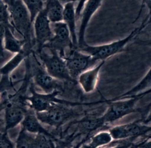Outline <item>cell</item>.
Segmentation results:
<instances>
[{
  "mask_svg": "<svg viewBox=\"0 0 151 148\" xmlns=\"http://www.w3.org/2000/svg\"><path fill=\"white\" fill-rule=\"evenodd\" d=\"M4 110V131L13 129L21 124L27 110L17 104H7Z\"/></svg>",
  "mask_w": 151,
  "mask_h": 148,
  "instance_id": "5bb4252c",
  "label": "cell"
},
{
  "mask_svg": "<svg viewBox=\"0 0 151 148\" xmlns=\"http://www.w3.org/2000/svg\"><path fill=\"white\" fill-rule=\"evenodd\" d=\"M29 90L31 96L26 97L25 100L29 102L30 108L33 110L35 112L45 111L55 103H60L69 106L81 104L80 103L73 102L58 99L57 96L61 92L58 90L48 93H40L35 91L33 83L30 85Z\"/></svg>",
  "mask_w": 151,
  "mask_h": 148,
  "instance_id": "ba28073f",
  "label": "cell"
},
{
  "mask_svg": "<svg viewBox=\"0 0 151 148\" xmlns=\"http://www.w3.org/2000/svg\"><path fill=\"white\" fill-rule=\"evenodd\" d=\"M34 36L37 45V51L40 50L53 36L51 23L43 9L39 12L33 23Z\"/></svg>",
  "mask_w": 151,
  "mask_h": 148,
  "instance_id": "8fae6325",
  "label": "cell"
},
{
  "mask_svg": "<svg viewBox=\"0 0 151 148\" xmlns=\"http://www.w3.org/2000/svg\"><path fill=\"white\" fill-rule=\"evenodd\" d=\"M6 105H7V103L6 102L3 101L0 103V117H1V112L4 109Z\"/></svg>",
  "mask_w": 151,
  "mask_h": 148,
  "instance_id": "836d02e7",
  "label": "cell"
},
{
  "mask_svg": "<svg viewBox=\"0 0 151 148\" xmlns=\"http://www.w3.org/2000/svg\"><path fill=\"white\" fill-rule=\"evenodd\" d=\"M46 70L51 76L66 82L75 83L77 81L70 75L64 59L59 52L52 49L43 47L37 51Z\"/></svg>",
  "mask_w": 151,
  "mask_h": 148,
  "instance_id": "7a4b0ae2",
  "label": "cell"
},
{
  "mask_svg": "<svg viewBox=\"0 0 151 148\" xmlns=\"http://www.w3.org/2000/svg\"><path fill=\"white\" fill-rule=\"evenodd\" d=\"M30 13L32 23L40 11L44 8L43 0H22Z\"/></svg>",
  "mask_w": 151,
  "mask_h": 148,
  "instance_id": "cb8c5ba5",
  "label": "cell"
},
{
  "mask_svg": "<svg viewBox=\"0 0 151 148\" xmlns=\"http://www.w3.org/2000/svg\"><path fill=\"white\" fill-rule=\"evenodd\" d=\"M69 50L63 58L66 63L70 75L75 81H77V78L81 73L94 67L100 62L77 49L73 48Z\"/></svg>",
  "mask_w": 151,
  "mask_h": 148,
  "instance_id": "52a82bcc",
  "label": "cell"
},
{
  "mask_svg": "<svg viewBox=\"0 0 151 148\" xmlns=\"http://www.w3.org/2000/svg\"><path fill=\"white\" fill-rule=\"evenodd\" d=\"M74 3H69L64 5L63 21L69 29L72 41L75 48L78 47L77 22Z\"/></svg>",
  "mask_w": 151,
  "mask_h": 148,
  "instance_id": "ac0fdd59",
  "label": "cell"
},
{
  "mask_svg": "<svg viewBox=\"0 0 151 148\" xmlns=\"http://www.w3.org/2000/svg\"><path fill=\"white\" fill-rule=\"evenodd\" d=\"M15 144L9 138L8 131H4L0 133V148H14Z\"/></svg>",
  "mask_w": 151,
  "mask_h": 148,
  "instance_id": "484cf974",
  "label": "cell"
},
{
  "mask_svg": "<svg viewBox=\"0 0 151 148\" xmlns=\"http://www.w3.org/2000/svg\"><path fill=\"white\" fill-rule=\"evenodd\" d=\"M44 9L51 23L63 21L64 5L59 0H46Z\"/></svg>",
  "mask_w": 151,
  "mask_h": 148,
  "instance_id": "ffe728a7",
  "label": "cell"
},
{
  "mask_svg": "<svg viewBox=\"0 0 151 148\" xmlns=\"http://www.w3.org/2000/svg\"><path fill=\"white\" fill-rule=\"evenodd\" d=\"M134 43L137 45L144 46H148L151 47V38L146 40H141L139 39H134Z\"/></svg>",
  "mask_w": 151,
  "mask_h": 148,
  "instance_id": "f1b7e54d",
  "label": "cell"
},
{
  "mask_svg": "<svg viewBox=\"0 0 151 148\" xmlns=\"http://www.w3.org/2000/svg\"><path fill=\"white\" fill-rule=\"evenodd\" d=\"M105 62V61H100L94 67L81 73L77 78V82L84 93H90L96 89L100 70Z\"/></svg>",
  "mask_w": 151,
  "mask_h": 148,
  "instance_id": "4fadbf2b",
  "label": "cell"
},
{
  "mask_svg": "<svg viewBox=\"0 0 151 148\" xmlns=\"http://www.w3.org/2000/svg\"><path fill=\"white\" fill-rule=\"evenodd\" d=\"M41 124L37 118L35 111L30 108L27 111L24 118L20 124L22 126V128L30 133L43 134L55 140L53 135L44 128Z\"/></svg>",
  "mask_w": 151,
  "mask_h": 148,
  "instance_id": "9a60e30c",
  "label": "cell"
},
{
  "mask_svg": "<svg viewBox=\"0 0 151 148\" xmlns=\"http://www.w3.org/2000/svg\"><path fill=\"white\" fill-rule=\"evenodd\" d=\"M32 47L33 45L31 43L26 42L22 50L16 54L9 61L0 68V74L1 77H9L11 73L32 53Z\"/></svg>",
  "mask_w": 151,
  "mask_h": 148,
  "instance_id": "e0dca14e",
  "label": "cell"
},
{
  "mask_svg": "<svg viewBox=\"0 0 151 148\" xmlns=\"http://www.w3.org/2000/svg\"><path fill=\"white\" fill-rule=\"evenodd\" d=\"M89 142L84 147L96 148L109 145L113 140L111 135L107 130H102L93 134L89 138Z\"/></svg>",
  "mask_w": 151,
  "mask_h": 148,
  "instance_id": "7402d4cb",
  "label": "cell"
},
{
  "mask_svg": "<svg viewBox=\"0 0 151 148\" xmlns=\"http://www.w3.org/2000/svg\"><path fill=\"white\" fill-rule=\"evenodd\" d=\"M35 134L21 128L15 143L16 148H34Z\"/></svg>",
  "mask_w": 151,
  "mask_h": 148,
  "instance_id": "603a6c76",
  "label": "cell"
},
{
  "mask_svg": "<svg viewBox=\"0 0 151 148\" xmlns=\"http://www.w3.org/2000/svg\"><path fill=\"white\" fill-rule=\"evenodd\" d=\"M108 131L114 140L128 139L133 142L137 138L150 137L151 125L144 124L140 119L110 127Z\"/></svg>",
  "mask_w": 151,
  "mask_h": 148,
  "instance_id": "8992f818",
  "label": "cell"
},
{
  "mask_svg": "<svg viewBox=\"0 0 151 148\" xmlns=\"http://www.w3.org/2000/svg\"><path fill=\"white\" fill-rule=\"evenodd\" d=\"M141 120L145 124L148 125V124H151V107L148 110L145 117H144Z\"/></svg>",
  "mask_w": 151,
  "mask_h": 148,
  "instance_id": "4dcf8cb0",
  "label": "cell"
},
{
  "mask_svg": "<svg viewBox=\"0 0 151 148\" xmlns=\"http://www.w3.org/2000/svg\"></svg>",
  "mask_w": 151,
  "mask_h": 148,
  "instance_id": "d590c367",
  "label": "cell"
},
{
  "mask_svg": "<svg viewBox=\"0 0 151 148\" xmlns=\"http://www.w3.org/2000/svg\"><path fill=\"white\" fill-rule=\"evenodd\" d=\"M151 89V67L145 77L130 90L112 100L127 99Z\"/></svg>",
  "mask_w": 151,
  "mask_h": 148,
  "instance_id": "44dd1931",
  "label": "cell"
},
{
  "mask_svg": "<svg viewBox=\"0 0 151 148\" xmlns=\"http://www.w3.org/2000/svg\"><path fill=\"white\" fill-rule=\"evenodd\" d=\"M11 24L17 32L27 42L35 43L32 38L33 24L30 13L22 0H15L8 6Z\"/></svg>",
  "mask_w": 151,
  "mask_h": 148,
  "instance_id": "3957f363",
  "label": "cell"
},
{
  "mask_svg": "<svg viewBox=\"0 0 151 148\" xmlns=\"http://www.w3.org/2000/svg\"><path fill=\"white\" fill-rule=\"evenodd\" d=\"M88 0H79L78 1L77 6L76 7V18L77 20L80 18V15L82 10Z\"/></svg>",
  "mask_w": 151,
  "mask_h": 148,
  "instance_id": "83f0119b",
  "label": "cell"
},
{
  "mask_svg": "<svg viewBox=\"0 0 151 148\" xmlns=\"http://www.w3.org/2000/svg\"><path fill=\"white\" fill-rule=\"evenodd\" d=\"M3 1H4V2L7 4L8 6L12 4L15 0H3Z\"/></svg>",
  "mask_w": 151,
  "mask_h": 148,
  "instance_id": "e575fe53",
  "label": "cell"
},
{
  "mask_svg": "<svg viewBox=\"0 0 151 148\" xmlns=\"http://www.w3.org/2000/svg\"><path fill=\"white\" fill-rule=\"evenodd\" d=\"M148 24H142L136 27L127 37L113 42L98 46H91L87 43L77 49L90 55L98 62L105 61L109 57L122 52L130 42L135 39Z\"/></svg>",
  "mask_w": 151,
  "mask_h": 148,
  "instance_id": "6da1fadb",
  "label": "cell"
},
{
  "mask_svg": "<svg viewBox=\"0 0 151 148\" xmlns=\"http://www.w3.org/2000/svg\"><path fill=\"white\" fill-rule=\"evenodd\" d=\"M32 54L34 62L32 65L30 63V69L35 85L46 93H52L55 90L61 92L64 88V81L57 79L49 74L42 64L39 63L33 51Z\"/></svg>",
  "mask_w": 151,
  "mask_h": 148,
  "instance_id": "9c48e42d",
  "label": "cell"
},
{
  "mask_svg": "<svg viewBox=\"0 0 151 148\" xmlns=\"http://www.w3.org/2000/svg\"><path fill=\"white\" fill-rule=\"evenodd\" d=\"M51 26L53 32V37L43 46V47L57 50L63 57L65 55L67 49L74 48L70 31L63 21L51 23Z\"/></svg>",
  "mask_w": 151,
  "mask_h": 148,
  "instance_id": "30bf717a",
  "label": "cell"
},
{
  "mask_svg": "<svg viewBox=\"0 0 151 148\" xmlns=\"http://www.w3.org/2000/svg\"><path fill=\"white\" fill-rule=\"evenodd\" d=\"M0 21L5 26L9 27L14 33V28L11 24L9 8L3 0H0Z\"/></svg>",
  "mask_w": 151,
  "mask_h": 148,
  "instance_id": "d4e9b609",
  "label": "cell"
},
{
  "mask_svg": "<svg viewBox=\"0 0 151 148\" xmlns=\"http://www.w3.org/2000/svg\"><path fill=\"white\" fill-rule=\"evenodd\" d=\"M63 4L65 5L66 4L69 3H75L76 2L78 1L79 0H59Z\"/></svg>",
  "mask_w": 151,
  "mask_h": 148,
  "instance_id": "d6a6232c",
  "label": "cell"
},
{
  "mask_svg": "<svg viewBox=\"0 0 151 148\" xmlns=\"http://www.w3.org/2000/svg\"><path fill=\"white\" fill-rule=\"evenodd\" d=\"M68 106L65 104L55 103L45 111L35 113L42 124L58 129L79 116L77 111Z\"/></svg>",
  "mask_w": 151,
  "mask_h": 148,
  "instance_id": "5b68a950",
  "label": "cell"
},
{
  "mask_svg": "<svg viewBox=\"0 0 151 148\" xmlns=\"http://www.w3.org/2000/svg\"><path fill=\"white\" fill-rule=\"evenodd\" d=\"M5 26L0 21V57H4V48L3 46Z\"/></svg>",
  "mask_w": 151,
  "mask_h": 148,
  "instance_id": "4316f807",
  "label": "cell"
},
{
  "mask_svg": "<svg viewBox=\"0 0 151 148\" xmlns=\"http://www.w3.org/2000/svg\"><path fill=\"white\" fill-rule=\"evenodd\" d=\"M142 93L127 99L110 101L109 106L103 115L105 123L108 125L124 117L136 112H142L137 108V103L144 96Z\"/></svg>",
  "mask_w": 151,
  "mask_h": 148,
  "instance_id": "277c9868",
  "label": "cell"
},
{
  "mask_svg": "<svg viewBox=\"0 0 151 148\" xmlns=\"http://www.w3.org/2000/svg\"><path fill=\"white\" fill-rule=\"evenodd\" d=\"M150 0H142V5H141V9H140V11H139V13H138L137 17L134 20L133 23H136V22L140 18V16H141V14H142L144 7V6H145V5H148L149 2H150Z\"/></svg>",
  "mask_w": 151,
  "mask_h": 148,
  "instance_id": "f546056e",
  "label": "cell"
},
{
  "mask_svg": "<svg viewBox=\"0 0 151 148\" xmlns=\"http://www.w3.org/2000/svg\"><path fill=\"white\" fill-rule=\"evenodd\" d=\"M76 124L79 133L87 134V137L96 131L105 130V127L107 126L103 115L100 116L84 117L76 122Z\"/></svg>",
  "mask_w": 151,
  "mask_h": 148,
  "instance_id": "2e32d148",
  "label": "cell"
},
{
  "mask_svg": "<svg viewBox=\"0 0 151 148\" xmlns=\"http://www.w3.org/2000/svg\"><path fill=\"white\" fill-rule=\"evenodd\" d=\"M26 42L24 39H18L14 33L9 27L5 26L3 46L4 50L13 54H17L21 51Z\"/></svg>",
  "mask_w": 151,
  "mask_h": 148,
  "instance_id": "d6986e66",
  "label": "cell"
},
{
  "mask_svg": "<svg viewBox=\"0 0 151 148\" xmlns=\"http://www.w3.org/2000/svg\"><path fill=\"white\" fill-rule=\"evenodd\" d=\"M147 6L149 8L150 11H149V14H148L145 19L144 20V21L142 23L143 24H150L151 22L150 19L151 16V0L150 1V2H149V4H148Z\"/></svg>",
  "mask_w": 151,
  "mask_h": 148,
  "instance_id": "1f68e13d",
  "label": "cell"
},
{
  "mask_svg": "<svg viewBox=\"0 0 151 148\" xmlns=\"http://www.w3.org/2000/svg\"><path fill=\"white\" fill-rule=\"evenodd\" d=\"M103 0H88L80 15V25L77 32L78 48L86 44L85 33L88 25L94 14L101 6Z\"/></svg>",
  "mask_w": 151,
  "mask_h": 148,
  "instance_id": "7c38bea8",
  "label": "cell"
}]
</instances>
